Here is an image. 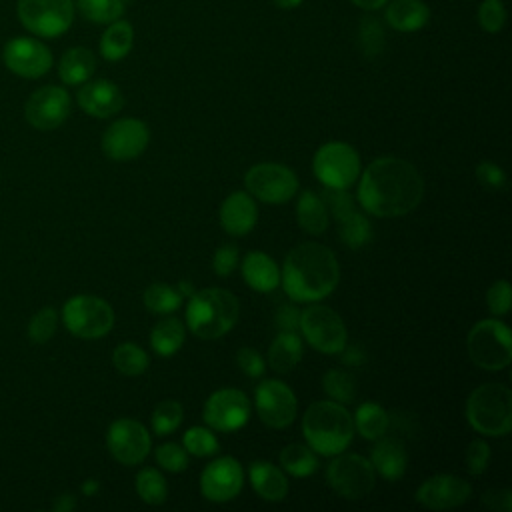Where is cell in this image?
<instances>
[{
    "label": "cell",
    "mask_w": 512,
    "mask_h": 512,
    "mask_svg": "<svg viewBox=\"0 0 512 512\" xmlns=\"http://www.w3.org/2000/svg\"><path fill=\"white\" fill-rule=\"evenodd\" d=\"M476 178L490 192H500V190L506 188V174L494 162H488V160L480 162L476 166Z\"/></svg>",
    "instance_id": "7dc6e473"
},
{
    "label": "cell",
    "mask_w": 512,
    "mask_h": 512,
    "mask_svg": "<svg viewBox=\"0 0 512 512\" xmlns=\"http://www.w3.org/2000/svg\"><path fill=\"white\" fill-rule=\"evenodd\" d=\"M302 360V338L298 332L280 330L268 348V364L274 372L286 374Z\"/></svg>",
    "instance_id": "83f0119b"
},
{
    "label": "cell",
    "mask_w": 512,
    "mask_h": 512,
    "mask_svg": "<svg viewBox=\"0 0 512 512\" xmlns=\"http://www.w3.org/2000/svg\"><path fill=\"white\" fill-rule=\"evenodd\" d=\"M74 504H76V502H74L72 494H62V496L56 500L54 508H56V510H72Z\"/></svg>",
    "instance_id": "6f0895ef"
},
{
    "label": "cell",
    "mask_w": 512,
    "mask_h": 512,
    "mask_svg": "<svg viewBox=\"0 0 512 512\" xmlns=\"http://www.w3.org/2000/svg\"><path fill=\"white\" fill-rule=\"evenodd\" d=\"M466 350L478 368L498 372L512 360L510 328L496 318L480 320L468 332Z\"/></svg>",
    "instance_id": "8992f818"
},
{
    "label": "cell",
    "mask_w": 512,
    "mask_h": 512,
    "mask_svg": "<svg viewBox=\"0 0 512 512\" xmlns=\"http://www.w3.org/2000/svg\"><path fill=\"white\" fill-rule=\"evenodd\" d=\"M244 472L236 458L220 456L212 460L200 476V492L210 502H228L240 494Z\"/></svg>",
    "instance_id": "d6986e66"
},
{
    "label": "cell",
    "mask_w": 512,
    "mask_h": 512,
    "mask_svg": "<svg viewBox=\"0 0 512 512\" xmlns=\"http://www.w3.org/2000/svg\"><path fill=\"white\" fill-rule=\"evenodd\" d=\"M184 338H186L184 324L178 318L168 316L154 324V328L150 332V346L158 356L168 358V356H174L182 348Z\"/></svg>",
    "instance_id": "4dcf8cb0"
},
{
    "label": "cell",
    "mask_w": 512,
    "mask_h": 512,
    "mask_svg": "<svg viewBox=\"0 0 512 512\" xmlns=\"http://www.w3.org/2000/svg\"><path fill=\"white\" fill-rule=\"evenodd\" d=\"M340 280V266L334 252L318 242L294 246L282 264L280 282L294 302H318L330 296Z\"/></svg>",
    "instance_id": "7a4b0ae2"
},
{
    "label": "cell",
    "mask_w": 512,
    "mask_h": 512,
    "mask_svg": "<svg viewBox=\"0 0 512 512\" xmlns=\"http://www.w3.org/2000/svg\"><path fill=\"white\" fill-rule=\"evenodd\" d=\"M298 330L304 340L322 354H340L348 342V332L340 314L324 304H310L300 312Z\"/></svg>",
    "instance_id": "9c48e42d"
},
{
    "label": "cell",
    "mask_w": 512,
    "mask_h": 512,
    "mask_svg": "<svg viewBox=\"0 0 512 512\" xmlns=\"http://www.w3.org/2000/svg\"><path fill=\"white\" fill-rule=\"evenodd\" d=\"M488 462H490V446L480 438L472 440L466 448V468H468V472L478 476L486 470Z\"/></svg>",
    "instance_id": "c3c4849f"
},
{
    "label": "cell",
    "mask_w": 512,
    "mask_h": 512,
    "mask_svg": "<svg viewBox=\"0 0 512 512\" xmlns=\"http://www.w3.org/2000/svg\"><path fill=\"white\" fill-rule=\"evenodd\" d=\"M220 226L230 236L248 234L258 220V208L254 198L248 192H232L220 204Z\"/></svg>",
    "instance_id": "7402d4cb"
},
{
    "label": "cell",
    "mask_w": 512,
    "mask_h": 512,
    "mask_svg": "<svg viewBox=\"0 0 512 512\" xmlns=\"http://www.w3.org/2000/svg\"><path fill=\"white\" fill-rule=\"evenodd\" d=\"M430 20V8L422 0H392L386 6V22L400 32H416Z\"/></svg>",
    "instance_id": "484cf974"
},
{
    "label": "cell",
    "mask_w": 512,
    "mask_h": 512,
    "mask_svg": "<svg viewBox=\"0 0 512 512\" xmlns=\"http://www.w3.org/2000/svg\"><path fill=\"white\" fill-rule=\"evenodd\" d=\"M58 326V314L52 306H44L40 308L28 322V338L34 344H44L48 342Z\"/></svg>",
    "instance_id": "b9f144b4"
},
{
    "label": "cell",
    "mask_w": 512,
    "mask_h": 512,
    "mask_svg": "<svg viewBox=\"0 0 512 512\" xmlns=\"http://www.w3.org/2000/svg\"><path fill=\"white\" fill-rule=\"evenodd\" d=\"M240 316L238 298L222 288H204L188 298L186 326L202 340H216L228 334Z\"/></svg>",
    "instance_id": "277c9868"
},
{
    "label": "cell",
    "mask_w": 512,
    "mask_h": 512,
    "mask_svg": "<svg viewBox=\"0 0 512 512\" xmlns=\"http://www.w3.org/2000/svg\"><path fill=\"white\" fill-rule=\"evenodd\" d=\"M82 490H84V494H92V492H96L98 490V482L96 480H88L84 486H82Z\"/></svg>",
    "instance_id": "94428289"
},
{
    "label": "cell",
    "mask_w": 512,
    "mask_h": 512,
    "mask_svg": "<svg viewBox=\"0 0 512 512\" xmlns=\"http://www.w3.org/2000/svg\"><path fill=\"white\" fill-rule=\"evenodd\" d=\"M370 464H372L376 474L394 482V480L404 476L406 466H408V454H406L400 440L382 436V438L376 440V444L372 448Z\"/></svg>",
    "instance_id": "603a6c76"
},
{
    "label": "cell",
    "mask_w": 512,
    "mask_h": 512,
    "mask_svg": "<svg viewBox=\"0 0 512 512\" xmlns=\"http://www.w3.org/2000/svg\"><path fill=\"white\" fill-rule=\"evenodd\" d=\"M326 480L338 496L346 500H360L372 492L376 472L364 456L340 452L326 466Z\"/></svg>",
    "instance_id": "30bf717a"
},
{
    "label": "cell",
    "mask_w": 512,
    "mask_h": 512,
    "mask_svg": "<svg viewBox=\"0 0 512 512\" xmlns=\"http://www.w3.org/2000/svg\"><path fill=\"white\" fill-rule=\"evenodd\" d=\"M62 320L70 334L82 340H96L106 336L114 326L112 306L98 296L78 294L66 300Z\"/></svg>",
    "instance_id": "52a82bcc"
},
{
    "label": "cell",
    "mask_w": 512,
    "mask_h": 512,
    "mask_svg": "<svg viewBox=\"0 0 512 512\" xmlns=\"http://www.w3.org/2000/svg\"><path fill=\"white\" fill-rule=\"evenodd\" d=\"M390 0H352V4H356L362 10H378L384 4H388Z\"/></svg>",
    "instance_id": "9f6ffc18"
},
{
    "label": "cell",
    "mask_w": 512,
    "mask_h": 512,
    "mask_svg": "<svg viewBox=\"0 0 512 512\" xmlns=\"http://www.w3.org/2000/svg\"><path fill=\"white\" fill-rule=\"evenodd\" d=\"M242 276L246 284L256 292H272L280 284V268L276 262L260 250H252L242 260Z\"/></svg>",
    "instance_id": "d4e9b609"
},
{
    "label": "cell",
    "mask_w": 512,
    "mask_h": 512,
    "mask_svg": "<svg viewBox=\"0 0 512 512\" xmlns=\"http://www.w3.org/2000/svg\"><path fill=\"white\" fill-rule=\"evenodd\" d=\"M340 238L348 248H362L372 240V224L370 220L352 210L340 218Z\"/></svg>",
    "instance_id": "8d00e7d4"
},
{
    "label": "cell",
    "mask_w": 512,
    "mask_h": 512,
    "mask_svg": "<svg viewBox=\"0 0 512 512\" xmlns=\"http://www.w3.org/2000/svg\"><path fill=\"white\" fill-rule=\"evenodd\" d=\"M236 362L240 366V370L250 376V378H260L266 370V362L264 358L254 350V348H240L236 354Z\"/></svg>",
    "instance_id": "f907efd6"
},
{
    "label": "cell",
    "mask_w": 512,
    "mask_h": 512,
    "mask_svg": "<svg viewBox=\"0 0 512 512\" xmlns=\"http://www.w3.org/2000/svg\"><path fill=\"white\" fill-rule=\"evenodd\" d=\"M278 8H282V10H292V8H296V6H300L304 0H272Z\"/></svg>",
    "instance_id": "680465c9"
},
{
    "label": "cell",
    "mask_w": 512,
    "mask_h": 512,
    "mask_svg": "<svg viewBox=\"0 0 512 512\" xmlns=\"http://www.w3.org/2000/svg\"><path fill=\"white\" fill-rule=\"evenodd\" d=\"M478 24L482 30L496 34L506 24V8L500 0H484L478 8Z\"/></svg>",
    "instance_id": "ee69618b"
},
{
    "label": "cell",
    "mask_w": 512,
    "mask_h": 512,
    "mask_svg": "<svg viewBox=\"0 0 512 512\" xmlns=\"http://www.w3.org/2000/svg\"><path fill=\"white\" fill-rule=\"evenodd\" d=\"M312 170L324 188L348 190L360 176V156L350 144L332 140L316 150Z\"/></svg>",
    "instance_id": "ba28073f"
},
{
    "label": "cell",
    "mask_w": 512,
    "mask_h": 512,
    "mask_svg": "<svg viewBox=\"0 0 512 512\" xmlns=\"http://www.w3.org/2000/svg\"><path fill=\"white\" fill-rule=\"evenodd\" d=\"M300 324V310L292 304H282L276 312V326L286 332H298Z\"/></svg>",
    "instance_id": "db71d44e"
},
{
    "label": "cell",
    "mask_w": 512,
    "mask_h": 512,
    "mask_svg": "<svg viewBox=\"0 0 512 512\" xmlns=\"http://www.w3.org/2000/svg\"><path fill=\"white\" fill-rule=\"evenodd\" d=\"M182 446L186 448L188 454L198 456V458H206L218 452V438L214 436V432H210L204 426H192L184 432L182 438Z\"/></svg>",
    "instance_id": "60d3db41"
},
{
    "label": "cell",
    "mask_w": 512,
    "mask_h": 512,
    "mask_svg": "<svg viewBox=\"0 0 512 512\" xmlns=\"http://www.w3.org/2000/svg\"><path fill=\"white\" fill-rule=\"evenodd\" d=\"M114 368L124 376H140L148 370V354L134 342H124L112 352Z\"/></svg>",
    "instance_id": "836d02e7"
},
{
    "label": "cell",
    "mask_w": 512,
    "mask_h": 512,
    "mask_svg": "<svg viewBox=\"0 0 512 512\" xmlns=\"http://www.w3.org/2000/svg\"><path fill=\"white\" fill-rule=\"evenodd\" d=\"M20 24L40 36H62L74 20V0H18L16 4Z\"/></svg>",
    "instance_id": "8fae6325"
},
{
    "label": "cell",
    "mask_w": 512,
    "mask_h": 512,
    "mask_svg": "<svg viewBox=\"0 0 512 512\" xmlns=\"http://www.w3.org/2000/svg\"><path fill=\"white\" fill-rule=\"evenodd\" d=\"M482 504L496 512H512V492L508 488H492L482 494Z\"/></svg>",
    "instance_id": "f5cc1de1"
},
{
    "label": "cell",
    "mask_w": 512,
    "mask_h": 512,
    "mask_svg": "<svg viewBox=\"0 0 512 512\" xmlns=\"http://www.w3.org/2000/svg\"><path fill=\"white\" fill-rule=\"evenodd\" d=\"M352 420H354V430L360 432V436L366 438V440L382 438L388 430V424H390L388 412L376 402L360 404L356 408Z\"/></svg>",
    "instance_id": "1f68e13d"
},
{
    "label": "cell",
    "mask_w": 512,
    "mask_h": 512,
    "mask_svg": "<svg viewBox=\"0 0 512 512\" xmlns=\"http://www.w3.org/2000/svg\"><path fill=\"white\" fill-rule=\"evenodd\" d=\"M340 354H342L344 364H350V366H360V364L366 360V354H364L362 348L356 346V344H352V346L346 344Z\"/></svg>",
    "instance_id": "11a10c76"
},
{
    "label": "cell",
    "mask_w": 512,
    "mask_h": 512,
    "mask_svg": "<svg viewBox=\"0 0 512 512\" xmlns=\"http://www.w3.org/2000/svg\"><path fill=\"white\" fill-rule=\"evenodd\" d=\"M238 266V246L228 242L222 244L212 258V268L218 276H230L234 272V268Z\"/></svg>",
    "instance_id": "681fc988"
},
{
    "label": "cell",
    "mask_w": 512,
    "mask_h": 512,
    "mask_svg": "<svg viewBox=\"0 0 512 512\" xmlns=\"http://www.w3.org/2000/svg\"><path fill=\"white\" fill-rule=\"evenodd\" d=\"M252 406L244 392L236 388L216 390L204 404L202 418L208 428L218 432L240 430L250 418Z\"/></svg>",
    "instance_id": "5bb4252c"
},
{
    "label": "cell",
    "mask_w": 512,
    "mask_h": 512,
    "mask_svg": "<svg viewBox=\"0 0 512 512\" xmlns=\"http://www.w3.org/2000/svg\"><path fill=\"white\" fill-rule=\"evenodd\" d=\"M248 478L256 494L266 502H280L288 494V478L278 466L266 460H254L248 468Z\"/></svg>",
    "instance_id": "cb8c5ba5"
},
{
    "label": "cell",
    "mask_w": 512,
    "mask_h": 512,
    "mask_svg": "<svg viewBox=\"0 0 512 512\" xmlns=\"http://www.w3.org/2000/svg\"><path fill=\"white\" fill-rule=\"evenodd\" d=\"M322 388L324 392L340 404H348L354 400L356 396V386H354V378L340 370V368H330L324 376H322Z\"/></svg>",
    "instance_id": "ab89813d"
},
{
    "label": "cell",
    "mask_w": 512,
    "mask_h": 512,
    "mask_svg": "<svg viewBox=\"0 0 512 512\" xmlns=\"http://www.w3.org/2000/svg\"><path fill=\"white\" fill-rule=\"evenodd\" d=\"M182 300L178 288L164 282H154L144 290V306L154 314H170L180 308Z\"/></svg>",
    "instance_id": "e575fe53"
},
{
    "label": "cell",
    "mask_w": 512,
    "mask_h": 512,
    "mask_svg": "<svg viewBox=\"0 0 512 512\" xmlns=\"http://www.w3.org/2000/svg\"><path fill=\"white\" fill-rule=\"evenodd\" d=\"M470 426L484 436H506L512 428V392L506 384L486 382L466 400Z\"/></svg>",
    "instance_id": "5b68a950"
},
{
    "label": "cell",
    "mask_w": 512,
    "mask_h": 512,
    "mask_svg": "<svg viewBox=\"0 0 512 512\" xmlns=\"http://www.w3.org/2000/svg\"><path fill=\"white\" fill-rule=\"evenodd\" d=\"M360 44L366 56H376L384 46V30L376 18H364L360 22Z\"/></svg>",
    "instance_id": "f6af8a7d"
},
{
    "label": "cell",
    "mask_w": 512,
    "mask_h": 512,
    "mask_svg": "<svg viewBox=\"0 0 512 512\" xmlns=\"http://www.w3.org/2000/svg\"><path fill=\"white\" fill-rule=\"evenodd\" d=\"M244 184L252 198L266 204H284L298 192V176L294 170L276 162L252 166L244 176Z\"/></svg>",
    "instance_id": "7c38bea8"
},
{
    "label": "cell",
    "mask_w": 512,
    "mask_h": 512,
    "mask_svg": "<svg viewBox=\"0 0 512 512\" xmlns=\"http://www.w3.org/2000/svg\"><path fill=\"white\" fill-rule=\"evenodd\" d=\"M282 468L296 478L312 476L318 468V454L308 444H288L280 452Z\"/></svg>",
    "instance_id": "d6a6232c"
},
{
    "label": "cell",
    "mask_w": 512,
    "mask_h": 512,
    "mask_svg": "<svg viewBox=\"0 0 512 512\" xmlns=\"http://www.w3.org/2000/svg\"><path fill=\"white\" fill-rule=\"evenodd\" d=\"M4 66L22 78H40L52 68V52L46 44L30 36H16L2 48Z\"/></svg>",
    "instance_id": "2e32d148"
},
{
    "label": "cell",
    "mask_w": 512,
    "mask_h": 512,
    "mask_svg": "<svg viewBox=\"0 0 512 512\" xmlns=\"http://www.w3.org/2000/svg\"><path fill=\"white\" fill-rule=\"evenodd\" d=\"M70 116V94L60 86H42L24 104V118L36 130H54Z\"/></svg>",
    "instance_id": "ac0fdd59"
},
{
    "label": "cell",
    "mask_w": 512,
    "mask_h": 512,
    "mask_svg": "<svg viewBox=\"0 0 512 512\" xmlns=\"http://www.w3.org/2000/svg\"><path fill=\"white\" fill-rule=\"evenodd\" d=\"M296 218H298V226L316 236L322 234L328 228V208L322 200V196L314 194L312 190H304L298 196V204H296Z\"/></svg>",
    "instance_id": "f1b7e54d"
},
{
    "label": "cell",
    "mask_w": 512,
    "mask_h": 512,
    "mask_svg": "<svg viewBox=\"0 0 512 512\" xmlns=\"http://www.w3.org/2000/svg\"><path fill=\"white\" fill-rule=\"evenodd\" d=\"M74 8L94 24H110L124 14V0H76Z\"/></svg>",
    "instance_id": "74e56055"
},
{
    "label": "cell",
    "mask_w": 512,
    "mask_h": 512,
    "mask_svg": "<svg viewBox=\"0 0 512 512\" xmlns=\"http://www.w3.org/2000/svg\"><path fill=\"white\" fill-rule=\"evenodd\" d=\"M182 418H184V410H182L180 402H176V400H162L152 410V416H150L152 430L158 436L172 434L182 424Z\"/></svg>",
    "instance_id": "f35d334b"
},
{
    "label": "cell",
    "mask_w": 512,
    "mask_h": 512,
    "mask_svg": "<svg viewBox=\"0 0 512 512\" xmlns=\"http://www.w3.org/2000/svg\"><path fill=\"white\" fill-rule=\"evenodd\" d=\"M96 70V56L84 46H74L66 50L58 62V76L68 86H78L90 80Z\"/></svg>",
    "instance_id": "4316f807"
},
{
    "label": "cell",
    "mask_w": 512,
    "mask_h": 512,
    "mask_svg": "<svg viewBox=\"0 0 512 512\" xmlns=\"http://www.w3.org/2000/svg\"><path fill=\"white\" fill-rule=\"evenodd\" d=\"M178 292H180V294H182V296H188V298H190V296H192V294H194V292H196V290H194V286H192V284H190V282H186V280H182V282H180V284H178Z\"/></svg>",
    "instance_id": "91938a15"
},
{
    "label": "cell",
    "mask_w": 512,
    "mask_h": 512,
    "mask_svg": "<svg viewBox=\"0 0 512 512\" xmlns=\"http://www.w3.org/2000/svg\"><path fill=\"white\" fill-rule=\"evenodd\" d=\"M424 196V180L414 164L398 156H380L360 176L358 202L378 218L412 212Z\"/></svg>",
    "instance_id": "6da1fadb"
},
{
    "label": "cell",
    "mask_w": 512,
    "mask_h": 512,
    "mask_svg": "<svg viewBox=\"0 0 512 512\" xmlns=\"http://www.w3.org/2000/svg\"><path fill=\"white\" fill-rule=\"evenodd\" d=\"M78 106L94 118H110L118 114L124 106V96L120 88L110 80H86L76 94Z\"/></svg>",
    "instance_id": "44dd1931"
},
{
    "label": "cell",
    "mask_w": 512,
    "mask_h": 512,
    "mask_svg": "<svg viewBox=\"0 0 512 512\" xmlns=\"http://www.w3.org/2000/svg\"><path fill=\"white\" fill-rule=\"evenodd\" d=\"M134 28L126 20H114L108 24L100 38V54L108 62H118L132 50Z\"/></svg>",
    "instance_id": "f546056e"
},
{
    "label": "cell",
    "mask_w": 512,
    "mask_h": 512,
    "mask_svg": "<svg viewBox=\"0 0 512 512\" xmlns=\"http://www.w3.org/2000/svg\"><path fill=\"white\" fill-rule=\"evenodd\" d=\"M254 402H256V412L260 420L274 430H282L290 426L298 412L296 396L288 388V384H284L282 380L270 378L258 384L254 392Z\"/></svg>",
    "instance_id": "9a60e30c"
},
{
    "label": "cell",
    "mask_w": 512,
    "mask_h": 512,
    "mask_svg": "<svg viewBox=\"0 0 512 512\" xmlns=\"http://www.w3.org/2000/svg\"><path fill=\"white\" fill-rule=\"evenodd\" d=\"M124 2H126V0H124Z\"/></svg>",
    "instance_id": "6125c7cd"
},
{
    "label": "cell",
    "mask_w": 512,
    "mask_h": 512,
    "mask_svg": "<svg viewBox=\"0 0 512 512\" xmlns=\"http://www.w3.org/2000/svg\"><path fill=\"white\" fill-rule=\"evenodd\" d=\"M136 492L138 496L146 502V504H152V506H158V504H164L166 498H168V484H166V478L160 474V470L148 466V468H142L138 474H136Z\"/></svg>",
    "instance_id": "d590c367"
},
{
    "label": "cell",
    "mask_w": 512,
    "mask_h": 512,
    "mask_svg": "<svg viewBox=\"0 0 512 512\" xmlns=\"http://www.w3.org/2000/svg\"><path fill=\"white\" fill-rule=\"evenodd\" d=\"M472 494V486L454 474H436L426 478L416 490V500L428 510H450L464 504Z\"/></svg>",
    "instance_id": "ffe728a7"
},
{
    "label": "cell",
    "mask_w": 512,
    "mask_h": 512,
    "mask_svg": "<svg viewBox=\"0 0 512 512\" xmlns=\"http://www.w3.org/2000/svg\"><path fill=\"white\" fill-rule=\"evenodd\" d=\"M150 140L146 122L138 118H120L112 122L102 134V152L116 162L138 158Z\"/></svg>",
    "instance_id": "e0dca14e"
},
{
    "label": "cell",
    "mask_w": 512,
    "mask_h": 512,
    "mask_svg": "<svg viewBox=\"0 0 512 512\" xmlns=\"http://www.w3.org/2000/svg\"><path fill=\"white\" fill-rule=\"evenodd\" d=\"M306 444L320 456H336L348 448L354 436L352 414L334 400L312 402L302 418Z\"/></svg>",
    "instance_id": "3957f363"
},
{
    "label": "cell",
    "mask_w": 512,
    "mask_h": 512,
    "mask_svg": "<svg viewBox=\"0 0 512 512\" xmlns=\"http://www.w3.org/2000/svg\"><path fill=\"white\" fill-rule=\"evenodd\" d=\"M106 446L114 460L124 466L140 464L152 446L146 426L134 418H118L108 426Z\"/></svg>",
    "instance_id": "4fadbf2b"
},
{
    "label": "cell",
    "mask_w": 512,
    "mask_h": 512,
    "mask_svg": "<svg viewBox=\"0 0 512 512\" xmlns=\"http://www.w3.org/2000/svg\"><path fill=\"white\" fill-rule=\"evenodd\" d=\"M156 462L168 472H182L188 468V452L176 442H166L156 448Z\"/></svg>",
    "instance_id": "7bdbcfd3"
},
{
    "label": "cell",
    "mask_w": 512,
    "mask_h": 512,
    "mask_svg": "<svg viewBox=\"0 0 512 512\" xmlns=\"http://www.w3.org/2000/svg\"><path fill=\"white\" fill-rule=\"evenodd\" d=\"M486 304L488 310L494 316H504L510 312L512 306V294H510V284L508 280H496L488 292H486Z\"/></svg>",
    "instance_id": "bcb514c9"
},
{
    "label": "cell",
    "mask_w": 512,
    "mask_h": 512,
    "mask_svg": "<svg viewBox=\"0 0 512 512\" xmlns=\"http://www.w3.org/2000/svg\"><path fill=\"white\" fill-rule=\"evenodd\" d=\"M326 208L340 220L342 216H346L348 212L354 210L352 206V198L348 196L346 190H332V188H326L324 190V196H322Z\"/></svg>",
    "instance_id": "816d5d0a"
}]
</instances>
